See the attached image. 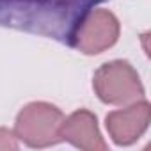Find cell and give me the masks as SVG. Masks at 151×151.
Instances as JSON below:
<instances>
[{
	"mask_svg": "<svg viewBox=\"0 0 151 151\" xmlns=\"http://www.w3.org/2000/svg\"><path fill=\"white\" fill-rule=\"evenodd\" d=\"M149 117H151L149 103L142 98L130 105H124V109L109 112L105 124L109 135L117 146H130L137 142L147 130Z\"/></svg>",
	"mask_w": 151,
	"mask_h": 151,
	"instance_id": "obj_5",
	"label": "cell"
},
{
	"mask_svg": "<svg viewBox=\"0 0 151 151\" xmlns=\"http://www.w3.org/2000/svg\"><path fill=\"white\" fill-rule=\"evenodd\" d=\"M98 98L107 105H130L144 98L139 73L128 60H112L98 68L93 78Z\"/></svg>",
	"mask_w": 151,
	"mask_h": 151,
	"instance_id": "obj_2",
	"label": "cell"
},
{
	"mask_svg": "<svg viewBox=\"0 0 151 151\" xmlns=\"http://www.w3.org/2000/svg\"><path fill=\"white\" fill-rule=\"evenodd\" d=\"M64 121V114L52 103L32 101L25 105L16 116L14 133L18 140L30 147H48L60 140L59 130Z\"/></svg>",
	"mask_w": 151,
	"mask_h": 151,
	"instance_id": "obj_3",
	"label": "cell"
},
{
	"mask_svg": "<svg viewBox=\"0 0 151 151\" xmlns=\"http://www.w3.org/2000/svg\"><path fill=\"white\" fill-rule=\"evenodd\" d=\"M105 0H0V25L71 43L84 16Z\"/></svg>",
	"mask_w": 151,
	"mask_h": 151,
	"instance_id": "obj_1",
	"label": "cell"
},
{
	"mask_svg": "<svg viewBox=\"0 0 151 151\" xmlns=\"http://www.w3.org/2000/svg\"><path fill=\"white\" fill-rule=\"evenodd\" d=\"M119 32L121 25L114 13L107 9H91L75 29L69 46L86 55H96L114 46L119 39Z\"/></svg>",
	"mask_w": 151,
	"mask_h": 151,
	"instance_id": "obj_4",
	"label": "cell"
},
{
	"mask_svg": "<svg viewBox=\"0 0 151 151\" xmlns=\"http://www.w3.org/2000/svg\"><path fill=\"white\" fill-rule=\"evenodd\" d=\"M59 135H60V140H66L84 151H105L107 149V142L103 140L100 133L96 116L86 109L75 110L69 117H64Z\"/></svg>",
	"mask_w": 151,
	"mask_h": 151,
	"instance_id": "obj_6",
	"label": "cell"
},
{
	"mask_svg": "<svg viewBox=\"0 0 151 151\" xmlns=\"http://www.w3.org/2000/svg\"><path fill=\"white\" fill-rule=\"evenodd\" d=\"M18 137L14 130L9 128H0V151H14L18 149Z\"/></svg>",
	"mask_w": 151,
	"mask_h": 151,
	"instance_id": "obj_7",
	"label": "cell"
}]
</instances>
